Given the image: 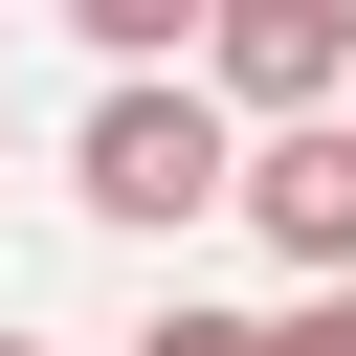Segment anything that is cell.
Masks as SVG:
<instances>
[{
  "instance_id": "cell-1",
  "label": "cell",
  "mask_w": 356,
  "mask_h": 356,
  "mask_svg": "<svg viewBox=\"0 0 356 356\" xmlns=\"http://www.w3.org/2000/svg\"><path fill=\"white\" fill-rule=\"evenodd\" d=\"M67 178H89V222H200V200H245V134H222V89L178 67V89H111Z\"/></svg>"
},
{
  "instance_id": "cell-2",
  "label": "cell",
  "mask_w": 356,
  "mask_h": 356,
  "mask_svg": "<svg viewBox=\"0 0 356 356\" xmlns=\"http://www.w3.org/2000/svg\"><path fill=\"white\" fill-rule=\"evenodd\" d=\"M200 89L334 134V111H356V22H334V0H222V22H200Z\"/></svg>"
},
{
  "instance_id": "cell-3",
  "label": "cell",
  "mask_w": 356,
  "mask_h": 356,
  "mask_svg": "<svg viewBox=\"0 0 356 356\" xmlns=\"http://www.w3.org/2000/svg\"><path fill=\"white\" fill-rule=\"evenodd\" d=\"M245 222H267L312 289H356V111H334V134H267V156H245Z\"/></svg>"
},
{
  "instance_id": "cell-4",
  "label": "cell",
  "mask_w": 356,
  "mask_h": 356,
  "mask_svg": "<svg viewBox=\"0 0 356 356\" xmlns=\"http://www.w3.org/2000/svg\"><path fill=\"white\" fill-rule=\"evenodd\" d=\"M134 356H267V334H245V312H156Z\"/></svg>"
},
{
  "instance_id": "cell-5",
  "label": "cell",
  "mask_w": 356,
  "mask_h": 356,
  "mask_svg": "<svg viewBox=\"0 0 356 356\" xmlns=\"http://www.w3.org/2000/svg\"><path fill=\"white\" fill-rule=\"evenodd\" d=\"M267 356H356V289H312V312H267Z\"/></svg>"
},
{
  "instance_id": "cell-6",
  "label": "cell",
  "mask_w": 356,
  "mask_h": 356,
  "mask_svg": "<svg viewBox=\"0 0 356 356\" xmlns=\"http://www.w3.org/2000/svg\"><path fill=\"white\" fill-rule=\"evenodd\" d=\"M0 356H44V334H0Z\"/></svg>"
}]
</instances>
